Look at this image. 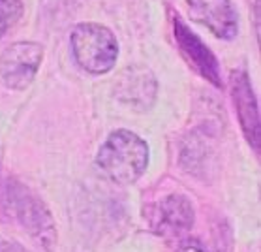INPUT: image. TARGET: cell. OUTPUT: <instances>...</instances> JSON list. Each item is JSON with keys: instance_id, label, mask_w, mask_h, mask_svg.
Returning <instances> with one entry per match:
<instances>
[{"instance_id": "obj_1", "label": "cell", "mask_w": 261, "mask_h": 252, "mask_svg": "<svg viewBox=\"0 0 261 252\" xmlns=\"http://www.w3.org/2000/svg\"><path fill=\"white\" fill-rule=\"evenodd\" d=\"M148 145L130 130H117L98 150L96 166L117 185L136 183L147 169Z\"/></svg>"}, {"instance_id": "obj_2", "label": "cell", "mask_w": 261, "mask_h": 252, "mask_svg": "<svg viewBox=\"0 0 261 252\" xmlns=\"http://www.w3.org/2000/svg\"><path fill=\"white\" fill-rule=\"evenodd\" d=\"M71 53L85 72L101 75L113 70L119 43L113 32L98 23H79L71 30Z\"/></svg>"}, {"instance_id": "obj_3", "label": "cell", "mask_w": 261, "mask_h": 252, "mask_svg": "<svg viewBox=\"0 0 261 252\" xmlns=\"http://www.w3.org/2000/svg\"><path fill=\"white\" fill-rule=\"evenodd\" d=\"M2 204L8 215H12L34 239L43 243L45 248L53 246L57 239L53 216L36 194L15 181H8L2 188Z\"/></svg>"}, {"instance_id": "obj_4", "label": "cell", "mask_w": 261, "mask_h": 252, "mask_svg": "<svg viewBox=\"0 0 261 252\" xmlns=\"http://www.w3.org/2000/svg\"><path fill=\"white\" fill-rule=\"evenodd\" d=\"M43 60V47L36 42H17L0 55V78L13 90L27 89L34 81Z\"/></svg>"}, {"instance_id": "obj_5", "label": "cell", "mask_w": 261, "mask_h": 252, "mask_svg": "<svg viewBox=\"0 0 261 252\" xmlns=\"http://www.w3.org/2000/svg\"><path fill=\"white\" fill-rule=\"evenodd\" d=\"M194 21L207 27L214 36L231 40L237 36L239 21L231 0H186Z\"/></svg>"}, {"instance_id": "obj_6", "label": "cell", "mask_w": 261, "mask_h": 252, "mask_svg": "<svg viewBox=\"0 0 261 252\" xmlns=\"http://www.w3.org/2000/svg\"><path fill=\"white\" fill-rule=\"evenodd\" d=\"M173 32H175L178 47H180L184 57L190 60V64H194V68L203 78H207L208 81H213L214 85L220 87L222 85L220 66L216 57L211 53V49L186 27V23L180 17H173Z\"/></svg>"}, {"instance_id": "obj_7", "label": "cell", "mask_w": 261, "mask_h": 252, "mask_svg": "<svg viewBox=\"0 0 261 252\" xmlns=\"http://www.w3.org/2000/svg\"><path fill=\"white\" fill-rule=\"evenodd\" d=\"M192 224H194V207L186 196L171 194L162 199L156 211V232L158 234H182L192 228Z\"/></svg>"}, {"instance_id": "obj_8", "label": "cell", "mask_w": 261, "mask_h": 252, "mask_svg": "<svg viewBox=\"0 0 261 252\" xmlns=\"http://www.w3.org/2000/svg\"><path fill=\"white\" fill-rule=\"evenodd\" d=\"M233 98L237 106V113L241 119L244 132L248 136L250 143L257 147L259 143V113L255 106V98L250 87L248 75L246 73H233Z\"/></svg>"}, {"instance_id": "obj_9", "label": "cell", "mask_w": 261, "mask_h": 252, "mask_svg": "<svg viewBox=\"0 0 261 252\" xmlns=\"http://www.w3.org/2000/svg\"><path fill=\"white\" fill-rule=\"evenodd\" d=\"M156 94V81L147 68H128L119 81V96L132 106L148 108Z\"/></svg>"}, {"instance_id": "obj_10", "label": "cell", "mask_w": 261, "mask_h": 252, "mask_svg": "<svg viewBox=\"0 0 261 252\" xmlns=\"http://www.w3.org/2000/svg\"><path fill=\"white\" fill-rule=\"evenodd\" d=\"M23 2L21 0H0V40L6 36L23 17Z\"/></svg>"}, {"instance_id": "obj_11", "label": "cell", "mask_w": 261, "mask_h": 252, "mask_svg": "<svg viewBox=\"0 0 261 252\" xmlns=\"http://www.w3.org/2000/svg\"><path fill=\"white\" fill-rule=\"evenodd\" d=\"M178 252H207V250H205V246L199 241L190 239V241H184L182 245H180V248H178Z\"/></svg>"}, {"instance_id": "obj_12", "label": "cell", "mask_w": 261, "mask_h": 252, "mask_svg": "<svg viewBox=\"0 0 261 252\" xmlns=\"http://www.w3.org/2000/svg\"><path fill=\"white\" fill-rule=\"evenodd\" d=\"M0 252H30L15 241H0Z\"/></svg>"}]
</instances>
